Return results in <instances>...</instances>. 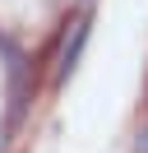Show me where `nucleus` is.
<instances>
[{
	"label": "nucleus",
	"mask_w": 148,
	"mask_h": 153,
	"mask_svg": "<svg viewBox=\"0 0 148 153\" xmlns=\"http://www.w3.org/2000/svg\"><path fill=\"white\" fill-rule=\"evenodd\" d=\"M88 37H92V10H83L79 19L70 23V37L60 42V56H56V84H70V74L79 70L83 51H88Z\"/></svg>",
	"instance_id": "f257e3e1"
},
{
	"label": "nucleus",
	"mask_w": 148,
	"mask_h": 153,
	"mask_svg": "<svg viewBox=\"0 0 148 153\" xmlns=\"http://www.w3.org/2000/svg\"><path fill=\"white\" fill-rule=\"evenodd\" d=\"M0 51H5V79H9V121H23V107H28V60L18 51V42H9L0 33Z\"/></svg>",
	"instance_id": "f03ea898"
},
{
	"label": "nucleus",
	"mask_w": 148,
	"mask_h": 153,
	"mask_svg": "<svg viewBox=\"0 0 148 153\" xmlns=\"http://www.w3.org/2000/svg\"><path fill=\"white\" fill-rule=\"evenodd\" d=\"M0 153H9V134L5 130H0Z\"/></svg>",
	"instance_id": "7ed1b4c3"
},
{
	"label": "nucleus",
	"mask_w": 148,
	"mask_h": 153,
	"mask_svg": "<svg viewBox=\"0 0 148 153\" xmlns=\"http://www.w3.org/2000/svg\"><path fill=\"white\" fill-rule=\"evenodd\" d=\"M139 153H148V130H144V134H139Z\"/></svg>",
	"instance_id": "20e7f679"
}]
</instances>
